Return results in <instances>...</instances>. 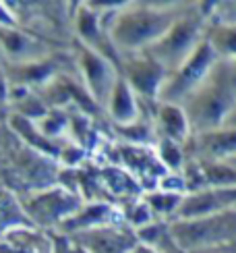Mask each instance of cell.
I'll use <instances>...</instances> for the list:
<instances>
[{
  "mask_svg": "<svg viewBox=\"0 0 236 253\" xmlns=\"http://www.w3.org/2000/svg\"><path fill=\"white\" fill-rule=\"evenodd\" d=\"M182 106L191 131L205 133L220 129L236 110V62L218 58L205 83L189 96Z\"/></svg>",
  "mask_w": 236,
  "mask_h": 253,
  "instance_id": "6da1fadb",
  "label": "cell"
},
{
  "mask_svg": "<svg viewBox=\"0 0 236 253\" xmlns=\"http://www.w3.org/2000/svg\"><path fill=\"white\" fill-rule=\"evenodd\" d=\"M178 17L176 4H124L112 21L108 36L118 50L137 54L156 44Z\"/></svg>",
  "mask_w": 236,
  "mask_h": 253,
  "instance_id": "7a4b0ae2",
  "label": "cell"
},
{
  "mask_svg": "<svg viewBox=\"0 0 236 253\" xmlns=\"http://www.w3.org/2000/svg\"><path fill=\"white\" fill-rule=\"evenodd\" d=\"M170 230L185 253L205 247L230 245V241L236 239V210L189 220H174L170 224Z\"/></svg>",
  "mask_w": 236,
  "mask_h": 253,
  "instance_id": "3957f363",
  "label": "cell"
},
{
  "mask_svg": "<svg viewBox=\"0 0 236 253\" xmlns=\"http://www.w3.org/2000/svg\"><path fill=\"white\" fill-rule=\"evenodd\" d=\"M203 38V21L199 15H180L174 25L159 38L156 44H152L145 54L152 56L168 75L174 73L182 62H185L193 52L199 48Z\"/></svg>",
  "mask_w": 236,
  "mask_h": 253,
  "instance_id": "277c9868",
  "label": "cell"
},
{
  "mask_svg": "<svg viewBox=\"0 0 236 253\" xmlns=\"http://www.w3.org/2000/svg\"><path fill=\"white\" fill-rule=\"evenodd\" d=\"M218 58V52L213 50L209 40H203L199 48L174 73H170L166 77L162 89L157 93V100L164 104H178L180 106V102H185L205 83Z\"/></svg>",
  "mask_w": 236,
  "mask_h": 253,
  "instance_id": "5b68a950",
  "label": "cell"
},
{
  "mask_svg": "<svg viewBox=\"0 0 236 253\" xmlns=\"http://www.w3.org/2000/svg\"><path fill=\"white\" fill-rule=\"evenodd\" d=\"M230 210H236V185L203 189V191L182 197V204L178 208L174 220H189V218L230 212Z\"/></svg>",
  "mask_w": 236,
  "mask_h": 253,
  "instance_id": "8992f818",
  "label": "cell"
},
{
  "mask_svg": "<svg viewBox=\"0 0 236 253\" xmlns=\"http://www.w3.org/2000/svg\"><path fill=\"white\" fill-rule=\"evenodd\" d=\"M81 69H83V75H85V81H87V85H89L93 100L98 104H106L110 98V93H112L114 83L118 79L112 60L106 54H102V52L83 44Z\"/></svg>",
  "mask_w": 236,
  "mask_h": 253,
  "instance_id": "52a82bcc",
  "label": "cell"
},
{
  "mask_svg": "<svg viewBox=\"0 0 236 253\" xmlns=\"http://www.w3.org/2000/svg\"><path fill=\"white\" fill-rule=\"evenodd\" d=\"M166 77H168V73L152 56L143 52V56H135L126 60V71L122 79L131 85L133 91L147 96V98H157Z\"/></svg>",
  "mask_w": 236,
  "mask_h": 253,
  "instance_id": "ba28073f",
  "label": "cell"
},
{
  "mask_svg": "<svg viewBox=\"0 0 236 253\" xmlns=\"http://www.w3.org/2000/svg\"><path fill=\"white\" fill-rule=\"evenodd\" d=\"M79 241L89 253H133L139 241L128 230H118L114 226H98L83 230Z\"/></svg>",
  "mask_w": 236,
  "mask_h": 253,
  "instance_id": "9c48e42d",
  "label": "cell"
},
{
  "mask_svg": "<svg viewBox=\"0 0 236 253\" xmlns=\"http://www.w3.org/2000/svg\"><path fill=\"white\" fill-rule=\"evenodd\" d=\"M195 147L205 160H230L236 158V126L197 133Z\"/></svg>",
  "mask_w": 236,
  "mask_h": 253,
  "instance_id": "30bf717a",
  "label": "cell"
},
{
  "mask_svg": "<svg viewBox=\"0 0 236 253\" xmlns=\"http://www.w3.org/2000/svg\"><path fill=\"white\" fill-rule=\"evenodd\" d=\"M157 129H159V139H168L174 143H182L189 139L191 125L182 106L178 104H164L159 102L157 108Z\"/></svg>",
  "mask_w": 236,
  "mask_h": 253,
  "instance_id": "8fae6325",
  "label": "cell"
},
{
  "mask_svg": "<svg viewBox=\"0 0 236 253\" xmlns=\"http://www.w3.org/2000/svg\"><path fill=\"white\" fill-rule=\"evenodd\" d=\"M106 106L110 110L112 121L120 123V125H133L139 121V104L135 98V91L122 77L116 79Z\"/></svg>",
  "mask_w": 236,
  "mask_h": 253,
  "instance_id": "7c38bea8",
  "label": "cell"
},
{
  "mask_svg": "<svg viewBox=\"0 0 236 253\" xmlns=\"http://www.w3.org/2000/svg\"><path fill=\"white\" fill-rule=\"evenodd\" d=\"M137 241L152 253H185L174 241L170 224H164V222H149L141 226Z\"/></svg>",
  "mask_w": 236,
  "mask_h": 253,
  "instance_id": "4fadbf2b",
  "label": "cell"
},
{
  "mask_svg": "<svg viewBox=\"0 0 236 253\" xmlns=\"http://www.w3.org/2000/svg\"><path fill=\"white\" fill-rule=\"evenodd\" d=\"M39 212L38 216H44L46 222H58V220H67L79 210V204L71 193L64 191H50L48 195L39 197Z\"/></svg>",
  "mask_w": 236,
  "mask_h": 253,
  "instance_id": "5bb4252c",
  "label": "cell"
},
{
  "mask_svg": "<svg viewBox=\"0 0 236 253\" xmlns=\"http://www.w3.org/2000/svg\"><path fill=\"white\" fill-rule=\"evenodd\" d=\"M112 216V208L104 206V204H93L89 208L77 210L73 216H69L64 220V228L67 230H77V233H83V230L89 228H98V226H106V222Z\"/></svg>",
  "mask_w": 236,
  "mask_h": 253,
  "instance_id": "9a60e30c",
  "label": "cell"
},
{
  "mask_svg": "<svg viewBox=\"0 0 236 253\" xmlns=\"http://www.w3.org/2000/svg\"><path fill=\"white\" fill-rule=\"evenodd\" d=\"M180 204H182V195L172 191H159L157 189V191L145 195V206L149 208V212H156L157 216L176 214Z\"/></svg>",
  "mask_w": 236,
  "mask_h": 253,
  "instance_id": "2e32d148",
  "label": "cell"
},
{
  "mask_svg": "<svg viewBox=\"0 0 236 253\" xmlns=\"http://www.w3.org/2000/svg\"><path fill=\"white\" fill-rule=\"evenodd\" d=\"M157 160L168 170H178L182 166V154H180V145L168 139H159L157 145Z\"/></svg>",
  "mask_w": 236,
  "mask_h": 253,
  "instance_id": "e0dca14e",
  "label": "cell"
},
{
  "mask_svg": "<svg viewBox=\"0 0 236 253\" xmlns=\"http://www.w3.org/2000/svg\"><path fill=\"white\" fill-rule=\"evenodd\" d=\"M189 253H236V249L232 245H218V247H205V249H197Z\"/></svg>",
  "mask_w": 236,
  "mask_h": 253,
  "instance_id": "ac0fdd59",
  "label": "cell"
},
{
  "mask_svg": "<svg viewBox=\"0 0 236 253\" xmlns=\"http://www.w3.org/2000/svg\"><path fill=\"white\" fill-rule=\"evenodd\" d=\"M222 126H236V112H234V114H232V117H230V119H228L226 123H224Z\"/></svg>",
  "mask_w": 236,
  "mask_h": 253,
  "instance_id": "d6986e66",
  "label": "cell"
},
{
  "mask_svg": "<svg viewBox=\"0 0 236 253\" xmlns=\"http://www.w3.org/2000/svg\"><path fill=\"white\" fill-rule=\"evenodd\" d=\"M133 253H152V251H149L147 247H143V245H137V249Z\"/></svg>",
  "mask_w": 236,
  "mask_h": 253,
  "instance_id": "ffe728a7",
  "label": "cell"
},
{
  "mask_svg": "<svg viewBox=\"0 0 236 253\" xmlns=\"http://www.w3.org/2000/svg\"><path fill=\"white\" fill-rule=\"evenodd\" d=\"M222 162H228L230 166H234V168H236V158H230V160H222Z\"/></svg>",
  "mask_w": 236,
  "mask_h": 253,
  "instance_id": "44dd1931",
  "label": "cell"
}]
</instances>
